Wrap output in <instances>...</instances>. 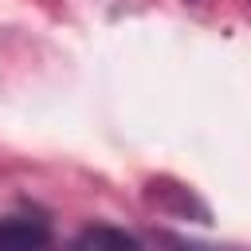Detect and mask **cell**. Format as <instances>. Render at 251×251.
I'll return each mask as SVG.
<instances>
[{
	"label": "cell",
	"mask_w": 251,
	"mask_h": 251,
	"mask_svg": "<svg viewBox=\"0 0 251 251\" xmlns=\"http://www.w3.org/2000/svg\"><path fill=\"white\" fill-rule=\"evenodd\" d=\"M67 251H141V243H137L133 235H126L122 227L98 224V227H86Z\"/></svg>",
	"instance_id": "obj_2"
},
{
	"label": "cell",
	"mask_w": 251,
	"mask_h": 251,
	"mask_svg": "<svg viewBox=\"0 0 251 251\" xmlns=\"http://www.w3.org/2000/svg\"><path fill=\"white\" fill-rule=\"evenodd\" d=\"M51 224L39 212H8L0 216V251H47Z\"/></svg>",
	"instance_id": "obj_1"
}]
</instances>
